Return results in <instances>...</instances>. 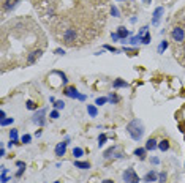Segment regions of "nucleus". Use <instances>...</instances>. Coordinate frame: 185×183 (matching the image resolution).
<instances>
[{
	"label": "nucleus",
	"mask_w": 185,
	"mask_h": 183,
	"mask_svg": "<svg viewBox=\"0 0 185 183\" xmlns=\"http://www.w3.org/2000/svg\"><path fill=\"white\" fill-rule=\"evenodd\" d=\"M127 131L133 140H141V137L144 134V126L139 120H133L127 125Z\"/></svg>",
	"instance_id": "f257e3e1"
},
{
	"label": "nucleus",
	"mask_w": 185,
	"mask_h": 183,
	"mask_svg": "<svg viewBox=\"0 0 185 183\" xmlns=\"http://www.w3.org/2000/svg\"><path fill=\"white\" fill-rule=\"evenodd\" d=\"M123 181L125 183H139V177H138V174L135 172L133 167H130L123 172Z\"/></svg>",
	"instance_id": "f03ea898"
},
{
	"label": "nucleus",
	"mask_w": 185,
	"mask_h": 183,
	"mask_svg": "<svg viewBox=\"0 0 185 183\" xmlns=\"http://www.w3.org/2000/svg\"><path fill=\"white\" fill-rule=\"evenodd\" d=\"M63 93H65L68 98H74V100H79V101H86V98H87L86 95L79 93V92L74 88V87H67Z\"/></svg>",
	"instance_id": "7ed1b4c3"
},
{
	"label": "nucleus",
	"mask_w": 185,
	"mask_h": 183,
	"mask_svg": "<svg viewBox=\"0 0 185 183\" xmlns=\"http://www.w3.org/2000/svg\"><path fill=\"white\" fill-rule=\"evenodd\" d=\"M44 115H46V109H40V111H37V112H35V115H33L32 122L35 123V125H38V126H43V125L46 123Z\"/></svg>",
	"instance_id": "20e7f679"
},
{
	"label": "nucleus",
	"mask_w": 185,
	"mask_h": 183,
	"mask_svg": "<svg viewBox=\"0 0 185 183\" xmlns=\"http://www.w3.org/2000/svg\"><path fill=\"white\" fill-rule=\"evenodd\" d=\"M76 37H78V33L74 29H67L65 33H63V41H65V44H73L74 41H76Z\"/></svg>",
	"instance_id": "39448f33"
},
{
	"label": "nucleus",
	"mask_w": 185,
	"mask_h": 183,
	"mask_svg": "<svg viewBox=\"0 0 185 183\" xmlns=\"http://www.w3.org/2000/svg\"><path fill=\"white\" fill-rule=\"evenodd\" d=\"M68 144H70V137H65L63 142H59L56 145V155H57V156H63L65 152H67V145Z\"/></svg>",
	"instance_id": "423d86ee"
},
{
	"label": "nucleus",
	"mask_w": 185,
	"mask_h": 183,
	"mask_svg": "<svg viewBox=\"0 0 185 183\" xmlns=\"http://www.w3.org/2000/svg\"><path fill=\"white\" fill-rule=\"evenodd\" d=\"M171 37H173L177 43H182L183 38H185V32L180 27H176V29H173V32H171Z\"/></svg>",
	"instance_id": "0eeeda50"
},
{
	"label": "nucleus",
	"mask_w": 185,
	"mask_h": 183,
	"mask_svg": "<svg viewBox=\"0 0 185 183\" xmlns=\"http://www.w3.org/2000/svg\"><path fill=\"white\" fill-rule=\"evenodd\" d=\"M41 54H43V51H41V49H37V51H33V52L29 55V59H27V63H29V65L35 63V62L41 57Z\"/></svg>",
	"instance_id": "6e6552de"
},
{
	"label": "nucleus",
	"mask_w": 185,
	"mask_h": 183,
	"mask_svg": "<svg viewBox=\"0 0 185 183\" xmlns=\"http://www.w3.org/2000/svg\"><path fill=\"white\" fill-rule=\"evenodd\" d=\"M161 16H163V8L161 6H158L155 11H154V18H152V24L154 25H158V22H160V19H161Z\"/></svg>",
	"instance_id": "1a4fd4ad"
},
{
	"label": "nucleus",
	"mask_w": 185,
	"mask_h": 183,
	"mask_svg": "<svg viewBox=\"0 0 185 183\" xmlns=\"http://www.w3.org/2000/svg\"><path fill=\"white\" fill-rule=\"evenodd\" d=\"M19 2H21V0H6L3 8H5L6 11H10V10H15L16 6H18V3H19Z\"/></svg>",
	"instance_id": "9d476101"
},
{
	"label": "nucleus",
	"mask_w": 185,
	"mask_h": 183,
	"mask_svg": "<svg viewBox=\"0 0 185 183\" xmlns=\"http://www.w3.org/2000/svg\"><path fill=\"white\" fill-rule=\"evenodd\" d=\"M157 147H158V142H157L155 139H149L147 142H146V150H147V152H149V150H150V152L155 150Z\"/></svg>",
	"instance_id": "9b49d317"
},
{
	"label": "nucleus",
	"mask_w": 185,
	"mask_h": 183,
	"mask_svg": "<svg viewBox=\"0 0 185 183\" xmlns=\"http://www.w3.org/2000/svg\"><path fill=\"white\" fill-rule=\"evenodd\" d=\"M144 180H146V181H155V180H158V175H157L154 171H150V172H147L146 174V177H144Z\"/></svg>",
	"instance_id": "f8f14e48"
},
{
	"label": "nucleus",
	"mask_w": 185,
	"mask_h": 183,
	"mask_svg": "<svg viewBox=\"0 0 185 183\" xmlns=\"http://www.w3.org/2000/svg\"><path fill=\"white\" fill-rule=\"evenodd\" d=\"M87 112H89L90 117H97L98 115V109H97V106H93V104H89L87 106Z\"/></svg>",
	"instance_id": "ddd939ff"
},
{
	"label": "nucleus",
	"mask_w": 185,
	"mask_h": 183,
	"mask_svg": "<svg viewBox=\"0 0 185 183\" xmlns=\"http://www.w3.org/2000/svg\"><path fill=\"white\" fill-rule=\"evenodd\" d=\"M146 152H147V150H146V147H144V149H141V147H139V149H136L133 153H135L139 159H144V158H146Z\"/></svg>",
	"instance_id": "4468645a"
},
{
	"label": "nucleus",
	"mask_w": 185,
	"mask_h": 183,
	"mask_svg": "<svg viewBox=\"0 0 185 183\" xmlns=\"http://www.w3.org/2000/svg\"><path fill=\"white\" fill-rule=\"evenodd\" d=\"M112 87L114 88H122V87H128V84L123 81V79H115L114 84H112Z\"/></svg>",
	"instance_id": "2eb2a0df"
},
{
	"label": "nucleus",
	"mask_w": 185,
	"mask_h": 183,
	"mask_svg": "<svg viewBox=\"0 0 185 183\" xmlns=\"http://www.w3.org/2000/svg\"><path fill=\"white\" fill-rule=\"evenodd\" d=\"M117 35L122 38V40H125V38H128V35H130V32L125 29V27H119V30H117Z\"/></svg>",
	"instance_id": "dca6fc26"
},
{
	"label": "nucleus",
	"mask_w": 185,
	"mask_h": 183,
	"mask_svg": "<svg viewBox=\"0 0 185 183\" xmlns=\"http://www.w3.org/2000/svg\"><path fill=\"white\" fill-rule=\"evenodd\" d=\"M158 149L161 152H168L169 150V142H168V140H160V142H158Z\"/></svg>",
	"instance_id": "f3484780"
},
{
	"label": "nucleus",
	"mask_w": 185,
	"mask_h": 183,
	"mask_svg": "<svg viewBox=\"0 0 185 183\" xmlns=\"http://www.w3.org/2000/svg\"><path fill=\"white\" fill-rule=\"evenodd\" d=\"M74 167H79V169H89L90 164L87 161H74Z\"/></svg>",
	"instance_id": "a211bd4d"
},
{
	"label": "nucleus",
	"mask_w": 185,
	"mask_h": 183,
	"mask_svg": "<svg viewBox=\"0 0 185 183\" xmlns=\"http://www.w3.org/2000/svg\"><path fill=\"white\" fill-rule=\"evenodd\" d=\"M166 49H168V41H161V43L158 44V49H157V52H158V54H163L164 51H166Z\"/></svg>",
	"instance_id": "6ab92c4d"
},
{
	"label": "nucleus",
	"mask_w": 185,
	"mask_h": 183,
	"mask_svg": "<svg viewBox=\"0 0 185 183\" xmlns=\"http://www.w3.org/2000/svg\"><path fill=\"white\" fill-rule=\"evenodd\" d=\"M82 155H84V150H82L81 147H74V149H73V156L74 158H81Z\"/></svg>",
	"instance_id": "aec40b11"
},
{
	"label": "nucleus",
	"mask_w": 185,
	"mask_h": 183,
	"mask_svg": "<svg viewBox=\"0 0 185 183\" xmlns=\"http://www.w3.org/2000/svg\"><path fill=\"white\" fill-rule=\"evenodd\" d=\"M6 174H8V169L2 166V183H6L8 180H11V178L8 177V175H6Z\"/></svg>",
	"instance_id": "412c9836"
},
{
	"label": "nucleus",
	"mask_w": 185,
	"mask_h": 183,
	"mask_svg": "<svg viewBox=\"0 0 185 183\" xmlns=\"http://www.w3.org/2000/svg\"><path fill=\"white\" fill-rule=\"evenodd\" d=\"M25 106H27V109L29 111H37V108H38V104L35 103V101H32V100H29L25 103Z\"/></svg>",
	"instance_id": "4be33fe9"
},
{
	"label": "nucleus",
	"mask_w": 185,
	"mask_h": 183,
	"mask_svg": "<svg viewBox=\"0 0 185 183\" xmlns=\"http://www.w3.org/2000/svg\"><path fill=\"white\" fill-rule=\"evenodd\" d=\"M10 139L15 144H18V130H10Z\"/></svg>",
	"instance_id": "5701e85b"
},
{
	"label": "nucleus",
	"mask_w": 185,
	"mask_h": 183,
	"mask_svg": "<svg viewBox=\"0 0 185 183\" xmlns=\"http://www.w3.org/2000/svg\"><path fill=\"white\" fill-rule=\"evenodd\" d=\"M108 101H109V98L101 96V98H97V100H95V104H97V106H103V104H106Z\"/></svg>",
	"instance_id": "b1692460"
},
{
	"label": "nucleus",
	"mask_w": 185,
	"mask_h": 183,
	"mask_svg": "<svg viewBox=\"0 0 185 183\" xmlns=\"http://www.w3.org/2000/svg\"><path fill=\"white\" fill-rule=\"evenodd\" d=\"M106 139H108V136L106 134H100L98 136V147H103L106 144Z\"/></svg>",
	"instance_id": "393cba45"
},
{
	"label": "nucleus",
	"mask_w": 185,
	"mask_h": 183,
	"mask_svg": "<svg viewBox=\"0 0 185 183\" xmlns=\"http://www.w3.org/2000/svg\"><path fill=\"white\" fill-rule=\"evenodd\" d=\"M13 122H15V118L10 117V118H3V120H0V125H2V126H6V125H11Z\"/></svg>",
	"instance_id": "a878e982"
},
{
	"label": "nucleus",
	"mask_w": 185,
	"mask_h": 183,
	"mask_svg": "<svg viewBox=\"0 0 185 183\" xmlns=\"http://www.w3.org/2000/svg\"><path fill=\"white\" fill-rule=\"evenodd\" d=\"M21 140H22V144H30L32 136H30V134H24L22 137H21Z\"/></svg>",
	"instance_id": "bb28decb"
},
{
	"label": "nucleus",
	"mask_w": 185,
	"mask_h": 183,
	"mask_svg": "<svg viewBox=\"0 0 185 183\" xmlns=\"http://www.w3.org/2000/svg\"><path fill=\"white\" fill-rule=\"evenodd\" d=\"M138 41H141V37H131L127 43H130V44H138Z\"/></svg>",
	"instance_id": "cd10ccee"
},
{
	"label": "nucleus",
	"mask_w": 185,
	"mask_h": 183,
	"mask_svg": "<svg viewBox=\"0 0 185 183\" xmlns=\"http://www.w3.org/2000/svg\"><path fill=\"white\" fill-rule=\"evenodd\" d=\"M54 108H56L57 111H60V109L65 108V103L63 101H56V103H54Z\"/></svg>",
	"instance_id": "c85d7f7f"
},
{
	"label": "nucleus",
	"mask_w": 185,
	"mask_h": 183,
	"mask_svg": "<svg viewBox=\"0 0 185 183\" xmlns=\"http://www.w3.org/2000/svg\"><path fill=\"white\" fill-rule=\"evenodd\" d=\"M114 150H115V147H111V149H108V150L105 152V155H103V156H105V158H111V155L114 153Z\"/></svg>",
	"instance_id": "c756f323"
},
{
	"label": "nucleus",
	"mask_w": 185,
	"mask_h": 183,
	"mask_svg": "<svg viewBox=\"0 0 185 183\" xmlns=\"http://www.w3.org/2000/svg\"><path fill=\"white\" fill-rule=\"evenodd\" d=\"M166 177H168L166 172H161V174H158V181H160V183H164V181H166Z\"/></svg>",
	"instance_id": "7c9ffc66"
},
{
	"label": "nucleus",
	"mask_w": 185,
	"mask_h": 183,
	"mask_svg": "<svg viewBox=\"0 0 185 183\" xmlns=\"http://www.w3.org/2000/svg\"><path fill=\"white\" fill-rule=\"evenodd\" d=\"M141 41H142L144 44H149V43H150V35H149V33H146V35H144V37L141 38Z\"/></svg>",
	"instance_id": "2f4dec72"
},
{
	"label": "nucleus",
	"mask_w": 185,
	"mask_h": 183,
	"mask_svg": "<svg viewBox=\"0 0 185 183\" xmlns=\"http://www.w3.org/2000/svg\"><path fill=\"white\" fill-rule=\"evenodd\" d=\"M111 14H112L114 18H120V13H119V10L115 8V6H112V8H111Z\"/></svg>",
	"instance_id": "473e14b6"
},
{
	"label": "nucleus",
	"mask_w": 185,
	"mask_h": 183,
	"mask_svg": "<svg viewBox=\"0 0 185 183\" xmlns=\"http://www.w3.org/2000/svg\"><path fill=\"white\" fill-rule=\"evenodd\" d=\"M119 100H120V98L117 96V95H109V101H111V103H119Z\"/></svg>",
	"instance_id": "72a5a7b5"
},
{
	"label": "nucleus",
	"mask_w": 185,
	"mask_h": 183,
	"mask_svg": "<svg viewBox=\"0 0 185 183\" xmlns=\"http://www.w3.org/2000/svg\"><path fill=\"white\" fill-rule=\"evenodd\" d=\"M147 29H149V27H147V25H144V27H142V29L139 30V33H138V37H141V38H142V37H144V35H146V33H147Z\"/></svg>",
	"instance_id": "f704fd0d"
},
{
	"label": "nucleus",
	"mask_w": 185,
	"mask_h": 183,
	"mask_svg": "<svg viewBox=\"0 0 185 183\" xmlns=\"http://www.w3.org/2000/svg\"><path fill=\"white\" fill-rule=\"evenodd\" d=\"M105 49H106V51H109V52H119L114 46H109V44H105Z\"/></svg>",
	"instance_id": "c9c22d12"
},
{
	"label": "nucleus",
	"mask_w": 185,
	"mask_h": 183,
	"mask_svg": "<svg viewBox=\"0 0 185 183\" xmlns=\"http://www.w3.org/2000/svg\"><path fill=\"white\" fill-rule=\"evenodd\" d=\"M49 117H51V118H54V120H56V118H59V111H57V109H54V111L51 112V114H49Z\"/></svg>",
	"instance_id": "e433bc0d"
},
{
	"label": "nucleus",
	"mask_w": 185,
	"mask_h": 183,
	"mask_svg": "<svg viewBox=\"0 0 185 183\" xmlns=\"http://www.w3.org/2000/svg\"><path fill=\"white\" fill-rule=\"evenodd\" d=\"M24 171H25V166H22V167H19V171L16 172V177H21V175L24 174Z\"/></svg>",
	"instance_id": "4c0bfd02"
},
{
	"label": "nucleus",
	"mask_w": 185,
	"mask_h": 183,
	"mask_svg": "<svg viewBox=\"0 0 185 183\" xmlns=\"http://www.w3.org/2000/svg\"><path fill=\"white\" fill-rule=\"evenodd\" d=\"M111 38H112V41H117L120 37H119V35L117 33H111Z\"/></svg>",
	"instance_id": "58836bf2"
},
{
	"label": "nucleus",
	"mask_w": 185,
	"mask_h": 183,
	"mask_svg": "<svg viewBox=\"0 0 185 183\" xmlns=\"http://www.w3.org/2000/svg\"><path fill=\"white\" fill-rule=\"evenodd\" d=\"M56 54H57V55H63V54H65V51L59 47V49H56Z\"/></svg>",
	"instance_id": "ea45409f"
},
{
	"label": "nucleus",
	"mask_w": 185,
	"mask_h": 183,
	"mask_svg": "<svg viewBox=\"0 0 185 183\" xmlns=\"http://www.w3.org/2000/svg\"><path fill=\"white\" fill-rule=\"evenodd\" d=\"M3 118H6V114L5 111H0V120H3Z\"/></svg>",
	"instance_id": "a19ab883"
},
{
	"label": "nucleus",
	"mask_w": 185,
	"mask_h": 183,
	"mask_svg": "<svg viewBox=\"0 0 185 183\" xmlns=\"http://www.w3.org/2000/svg\"><path fill=\"white\" fill-rule=\"evenodd\" d=\"M150 161H152V164H158V163H160V159H158V158H152Z\"/></svg>",
	"instance_id": "79ce46f5"
},
{
	"label": "nucleus",
	"mask_w": 185,
	"mask_h": 183,
	"mask_svg": "<svg viewBox=\"0 0 185 183\" xmlns=\"http://www.w3.org/2000/svg\"><path fill=\"white\" fill-rule=\"evenodd\" d=\"M16 166H18V167H22V166H25V164H24V161H16Z\"/></svg>",
	"instance_id": "37998d69"
},
{
	"label": "nucleus",
	"mask_w": 185,
	"mask_h": 183,
	"mask_svg": "<svg viewBox=\"0 0 185 183\" xmlns=\"http://www.w3.org/2000/svg\"><path fill=\"white\" fill-rule=\"evenodd\" d=\"M0 156H5V149H3V147L0 149Z\"/></svg>",
	"instance_id": "c03bdc74"
},
{
	"label": "nucleus",
	"mask_w": 185,
	"mask_h": 183,
	"mask_svg": "<svg viewBox=\"0 0 185 183\" xmlns=\"http://www.w3.org/2000/svg\"><path fill=\"white\" fill-rule=\"evenodd\" d=\"M101 183H114V181H112V180H103Z\"/></svg>",
	"instance_id": "a18cd8bd"
},
{
	"label": "nucleus",
	"mask_w": 185,
	"mask_h": 183,
	"mask_svg": "<svg viewBox=\"0 0 185 183\" xmlns=\"http://www.w3.org/2000/svg\"><path fill=\"white\" fill-rule=\"evenodd\" d=\"M183 57H185V47H183Z\"/></svg>",
	"instance_id": "49530a36"
},
{
	"label": "nucleus",
	"mask_w": 185,
	"mask_h": 183,
	"mask_svg": "<svg viewBox=\"0 0 185 183\" xmlns=\"http://www.w3.org/2000/svg\"><path fill=\"white\" fill-rule=\"evenodd\" d=\"M144 2H150V0H144Z\"/></svg>",
	"instance_id": "de8ad7c7"
},
{
	"label": "nucleus",
	"mask_w": 185,
	"mask_h": 183,
	"mask_svg": "<svg viewBox=\"0 0 185 183\" xmlns=\"http://www.w3.org/2000/svg\"><path fill=\"white\" fill-rule=\"evenodd\" d=\"M54 183H59V181H54Z\"/></svg>",
	"instance_id": "09e8293b"
}]
</instances>
